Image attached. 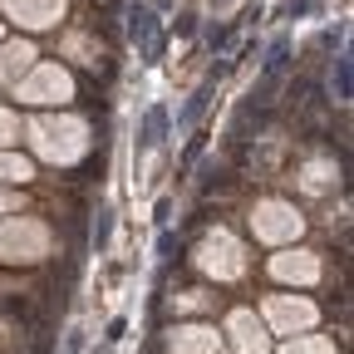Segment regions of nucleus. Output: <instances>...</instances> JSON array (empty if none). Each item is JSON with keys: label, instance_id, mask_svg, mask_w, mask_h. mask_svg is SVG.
<instances>
[{"label": "nucleus", "instance_id": "nucleus-1", "mask_svg": "<svg viewBox=\"0 0 354 354\" xmlns=\"http://www.w3.org/2000/svg\"><path fill=\"white\" fill-rule=\"evenodd\" d=\"M25 99H30V104H55V99L64 104V99H74V84H69L64 69L50 64V69H39V74L25 84Z\"/></svg>", "mask_w": 354, "mask_h": 354}, {"label": "nucleus", "instance_id": "nucleus-2", "mask_svg": "<svg viewBox=\"0 0 354 354\" xmlns=\"http://www.w3.org/2000/svg\"><path fill=\"white\" fill-rule=\"evenodd\" d=\"M79 123H35V143H39V153H50V158H74L79 153V143H69V138H79Z\"/></svg>", "mask_w": 354, "mask_h": 354}, {"label": "nucleus", "instance_id": "nucleus-3", "mask_svg": "<svg viewBox=\"0 0 354 354\" xmlns=\"http://www.w3.org/2000/svg\"><path fill=\"white\" fill-rule=\"evenodd\" d=\"M202 266L212 276H241V246L232 236H207L202 241Z\"/></svg>", "mask_w": 354, "mask_h": 354}, {"label": "nucleus", "instance_id": "nucleus-4", "mask_svg": "<svg viewBox=\"0 0 354 354\" xmlns=\"http://www.w3.org/2000/svg\"><path fill=\"white\" fill-rule=\"evenodd\" d=\"M44 251L39 227H0V261H30Z\"/></svg>", "mask_w": 354, "mask_h": 354}, {"label": "nucleus", "instance_id": "nucleus-5", "mask_svg": "<svg viewBox=\"0 0 354 354\" xmlns=\"http://www.w3.org/2000/svg\"><path fill=\"white\" fill-rule=\"evenodd\" d=\"M290 232H300V216H295L290 207H281V202H266V207L256 212V236H266V241H281V236H290Z\"/></svg>", "mask_w": 354, "mask_h": 354}, {"label": "nucleus", "instance_id": "nucleus-6", "mask_svg": "<svg viewBox=\"0 0 354 354\" xmlns=\"http://www.w3.org/2000/svg\"><path fill=\"white\" fill-rule=\"evenodd\" d=\"M271 320H276L281 330H300V325H310V320H315V305L276 295V300H271Z\"/></svg>", "mask_w": 354, "mask_h": 354}, {"label": "nucleus", "instance_id": "nucleus-7", "mask_svg": "<svg viewBox=\"0 0 354 354\" xmlns=\"http://www.w3.org/2000/svg\"><path fill=\"white\" fill-rule=\"evenodd\" d=\"M271 271H276L281 281H315V276H320V266H315V256L295 251V256H276V261H271Z\"/></svg>", "mask_w": 354, "mask_h": 354}, {"label": "nucleus", "instance_id": "nucleus-8", "mask_svg": "<svg viewBox=\"0 0 354 354\" xmlns=\"http://www.w3.org/2000/svg\"><path fill=\"white\" fill-rule=\"evenodd\" d=\"M64 0H10V15H20L25 25H55Z\"/></svg>", "mask_w": 354, "mask_h": 354}, {"label": "nucleus", "instance_id": "nucleus-9", "mask_svg": "<svg viewBox=\"0 0 354 354\" xmlns=\"http://www.w3.org/2000/svg\"><path fill=\"white\" fill-rule=\"evenodd\" d=\"M232 335H236V349L241 354H266V335H261V325L246 315V310L232 315Z\"/></svg>", "mask_w": 354, "mask_h": 354}, {"label": "nucleus", "instance_id": "nucleus-10", "mask_svg": "<svg viewBox=\"0 0 354 354\" xmlns=\"http://www.w3.org/2000/svg\"><path fill=\"white\" fill-rule=\"evenodd\" d=\"M172 354H221L212 330H177L172 335Z\"/></svg>", "mask_w": 354, "mask_h": 354}, {"label": "nucleus", "instance_id": "nucleus-11", "mask_svg": "<svg viewBox=\"0 0 354 354\" xmlns=\"http://www.w3.org/2000/svg\"><path fill=\"white\" fill-rule=\"evenodd\" d=\"M35 59V50H30V44H6V50H0V79H10L15 69H25Z\"/></svg>", "mask_w": 354, "mask_h": 354}, {"label": "nucleus", "instance_id": "nucleus-12", "mask_svg": "<svg viewBox=\"0 0 354 354\" xmlns=\"http://www.w3.org/2000/svg\"><path fill=\"white\" fill-rule=\"evenodd\" d=\"M25 177H30L25 158H0V183H25Z\"/></svg>", "mask_w": 354, "mask_h": 354}, {"label": "nucleus", "instance_id": "nucleus-13", "mask_svg": "<svg viewBox=\"0 0 354 354\" xmlns=\"http://www.w3.org/2000/svg\"><path fill=\"white\" fill-rule=\"evenodd\" d=\"M286 354H335V349H330L325 339H305V344H290Z\"/></svg>", "mask_w": 354, "mask_h": 354}, {"label": "nucleus", "instance_id": "nucleus-14", "mask_svg": "<svg viewBox=\"0 0 354 354\" xmlns=\"http://www.w3.org/2000/svg\"><path fill=\"white\" fill-rule=\"evenodd\" d=\"M10 138H15V118L0 113V143H10Z\"/></svg>", "mask_w": 354, "mask_h": 354}, {"label": "nucleus", "instance_id": "nucleus-15", "mask_svg": "<svg viewBox=\"0 0 354 354\" xmlns=\"http://www.w3.org/2000/svg\"><path fill=\"white\" fill-rule=\"evenodd\" d=\"M15 207V197H6V192H0V212H10Z\"/></svg>", "mask_w": 354, "mask_h": 354}]
</instances>
